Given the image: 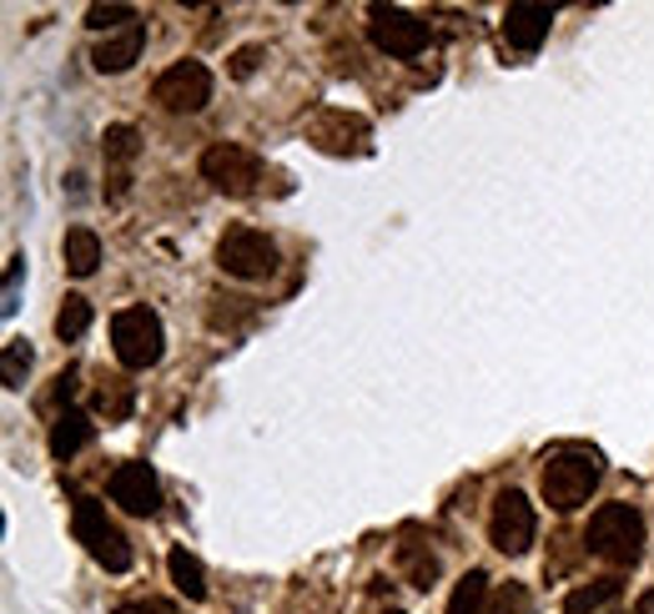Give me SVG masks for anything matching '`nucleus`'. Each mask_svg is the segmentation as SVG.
<instances>
[{"label": "nucleus", "mask_w": 654, "mask_h": 614, "mask_svg": "<svg viewBox=\"0 0 654 614\" xmlns=\"http://www.w3.org/2000/svg\"><path fill=\"white\" fill-rule=\"evenodd\" d=\"M539 489H544V504L559 514H574L579 504H589V494L600 489V453L584 449V443H559L544 453V469H539Z\"/></svg>", "instance_id": "nucleus-1"}, {"label": "nucleus", "mask_w": 654, "mask_h": 614, "mask_svg": "<svg viewBox=\"0 0 654 614\" xmlns=\"http://www.w3.org/2000/svg\"><path fill=\"white\" fill-rule=\"evenodd\" d=\"M584 549L589 554H600L604 564H634L644 549V519L634 504H604L594 509L584 529Z\"/></svg>", "instance_id": "nucleus-2"}, {"label": "nucleus", "mask_w": 654, "mask_h": 614, "mask_svg": "<svg viewBox=\"0 0 654 614\" xmlns=\"http://www.w3.org/2000/svg\"><path fill=\"white\" fill-rule=\"evenodd\" d=\"M111 348H116V362L131 368V373L162 362V352H166L162 318H156L152 307H121L116 318H111Z\"/></svg>", "instance_id": "nucleus-3"}, {"label": "nucleus", "mask_w": 654, "mask_h": 614, "mask_svg": "<svg viewBox=\"0 0 654 614\" xmlns=\"http://www.w3.org/2000/svg\"><path fill=\"white\" fill-rule=\"evenodd\" d=\"M71 529H76V539L86 544V554L106 574H126L131 570V544H126V534L106 519V504H101V499L81 494L76 509H71Z\"/></svg>", "instance_id": "nucleus-4"}, {"label": "nucleus", "mask_w": 654, "mask_h": 614, "mask_svg": "<svg viewBox=\"0 0 654 614\" xmlns=\"http://www.w3.org/2000/svg\"><path fill=\"white\" fill-rule=\"evenodd\" d=\"M217 267L227 277H237V283H262V277L277 273V247L257 227H232L217 242Z\"/></svg>", "instance_id": "nucleus-5"}, {"label": "nucleus", "mask_w": 654, "mask_h": 614, "mask_svg": "<svg viewBox=\"0 0 654 614\" xmlns=\"http://www.w3.org/2000/svg\"><path fill=\"white\" fill-rule=\"evenodd\" d=\"M534 534H539V519H534V504H529V494H519V489H503L499 499H493V514H489V544L499 549V554H529L534 549Z\"/></svg>", "instance_id": "nucleus-6"}, {"label": "nucleus", "mask_w": 654, "mask_h": 614, "mask_svg": "<svg viewBox=\"0 0 654 614\" xmlns=\"http://www.w3.org/2000/svg\"><path fill=\"white\" fill-rule=\"evenodd\" d=\"M202 176H207L217 192H227V197H247V192L262 182V162H257V152H247V146L217 142V146L202 152Z\"/></svg>", "instance_id": "nucleus-7"}, {"label": "nucleus", "mask_w": 654, "mask_h": 614, "mask_svg": "<svg viewBox=\"0 0 654 614\" xmlns=\"http://www.w3.org/2000/svg\"><path fill=\"white\" fill-rule=\"evenodd\" d=\"M368 35H372L378 51L398 55V61H413V55L428 45V21H418L413 11H403V6H372Z\"/></svg>", "instance_id": "nucleus-8"}, {"label": "nucleus", "mask_w": 654, "mask_h": 614, "mask_svg": "<svg viewBox=\"0 0 654 614\" xmlns=\"http://www.w3.org/2000/svg\"><path fill=\"white\" fill-rule=\"evenodd\" d=\"M152 101H162L166 111H202L212 101V71L202 61H176L156 76Z\"/></svg>", "instance_id": "nucleus-9"}, {"label": "nucleus", "mask_w": 654, "mask_h": 614, "mask_svg": "<svg viewBox=\"0 0 654 614\" xmlns=\"http://www.w3.org/2000/svg\"><path fill=\"white\" fill-rule=\"evenodd\" d=\"M307 142L323 146L333 156H348V152H368V121L352 116L343 106H323L313 121H307Z\"/></svg>", "instance_id": "nucleus-10"}, {"label": "nucleus", "mask_w": 654, "mask_h": 614, "mask_svg": "<svg viewBox=\"0 0 654 614\" xmlns=\"http://www.w3.org/2000/svg\"><path fill=\"white\" fill-rule=\"evenodd\" d=\"M111 499H116L126 514L152 519L156 509H162V483H156V473L146 469V463H121V469L111 473Z\"/></svg>", "instance_id": "nucleus-11"}, {"label": "nucleus", "mask_w": 654, "mask_h": 614, "mask_svg": "<svg viewBox=\"0 0 654 614\" xmlns=\"http://www.w3.org/2000/svg\"><path fill=\"white\" fill-rule=\"evenodd\" d=\"M549 25H554V11L549 6H534V0H513L503 11V41L513 51H539L549 41Z\"/></svg>", "instance_id": "nucleus-12"}, {"label": "nucleus", "mask_w": 654, "mask_h": 614, "mask_svg": "<svg viewBox=\"0 0 654 614\" xmlns=\"http://www.w3.org/2000/svg\"><path fill=\"white\" fill-rule=\"evenodd\" d=\"M142 51H146V25L136 21V25H126V31H116V35H101L96 51H91V66H96L101 76H116V71L136 66V55Z\"/></svg>", "instance_id": "nucleus-13"}, {"label": "nucleus", "mask_w": 654, "mask_h": 614, "mask_svg": "<svg viewBox=\"0 0 654 614\" xmlns=\"http://www.w3.org/2000/svg\"><path fill=\"white\" fill-rule=\"evenodd\" d=\"M96 439V423H91L81 408H65V413H55V423H51V453L55 459H76L86 443Z\"/></svg>", "instance_id": "nucleus-14"}, {"label": "nucleus", "mask_w": 654, "mask_h": 614, "mask_svg": "<svg viewBox=\"0 0 654 614\" xmlns=\"http://www.w3.org/2000/svg\"><path fill=\"white\" fill-rule=\"evenodd\" d=\"M398 564H403V574H408V584H413V590H433V580H438V554H433L428 544H418L413 529H408L403 544H398Z\"/></svg>", "instance_id": "nucleus-15"}, {"label": "nucleus", "mask_w": 654, "mask_h": 614, "mask_svg": "<svg viewBox=\"0 0 654 614\" xmlns=\"http://www.w3.org/2000/svg\"><path fill=\"white\" fill-rule=\"evenodd\" d=\"M61 253H65V273L71 277H91L101 263V237L91 227H71L61 242Z\"/></svg>", "instance_id": "nucleus-16"}, {"label": "nucleus", "mask_w": 654, "mask_h": 614, "mask_svg": "<svg viewBox=\"0 0 654 614\" xmlns=\"http://www.w3.org/2000/svg\"><path fill=\"white\" fill-rule=\"evenodd\" d=\"M166 570H172L176 594H186V600H207V570H202V560H196V554L172 549V554H166Z\"/></svg>", "instance_id": "nucleus-17"}, {"label": "nucleus", "mask_w": 654, "mask_h": 614, "mask_svg": "<svg viewBox=\"0 0 654 614\" xmlns=\"http://www.w3.org/2000/svg\"><path fill=\"white\" fill-rule=\"evenodd\" d=\"M493 594H489V574L469 570L463 580L453 584V600H448V614H489Z\"/></svg>", "instance_id": "nucleus-18"}, {"label": "nucleus", "mask_w": 654, "mask_h": 614, "mask_svg": "<svg viewBox=\"0 0 654 614\" xmlns=\"http://www.w3.org/2000/svg\"><path fill=\"white\" fill-rule=\"evenodd\" d=\"M131 408H136V393H131V383L111 378L106 388H96V413L106 418V423H126Z\"/></svg>", "instance_id": "nucleus-19"}, {"label": "nucleus", "mask_w": 654, "mask_h": 614, "mask_svg": "<svg viewBox=\"0 0 654 614\" xmlns=\"http://www.w3.org/2000/svg\"><path fill=\"white\" fill-rule=\"evenodd\" d=\"M620 600V580H594V584H579L574 594L564 600V614H594L600 604Z\"/></svg>", "instance_id": "nucleus-20"}, {"label": "nucleus", "mask_w": 654, "mask_h": 614, "mask_svg": "<svg viewBox=\"0 0 654 614\" xmlns=\"http://www.w3.org/2000/svg\"><path fill=\"white\" fill-rule=\"evenodd\" d=\"M101 152H106L111 166H126L131 156L142 152V132H136V126H126V121H121V126H106V136H101Z\"/></svg>", "instance_id": "nucleus-21"}, {"label": "nucleus", "mask_w": 654, "mask_h": 614, "mask_svg": "<svg viewBox=\"0 0 654 614\" xmlns=\"http://www.w3.org/2000/svg\"><path fill=\"white\" fill-rule=\"evenodd\" d=\"M86 328H91V303H86V297H65L61 313H55V338L76 342Z\"/></svg>", "instance_id": "nucleus-22"}, {"label": "nucleus", "mask_w": 654, "mask_h": 614, "mask_svg": "<svg viewBox=\"0 0 654 614\" xmlns=\"http://www.w3.org/2000/svg\"><path fill=\"white\" fill-rule=\"evenodd\" d=\"M247 318H252V303H247V297H212V307H207V323L217 332L242 328Z\"/></svg>", "instance_id": "nucleus-23"}, {"label": "nucleus", "mask_w": 654, "mask_h": 614, "mask_svg": "<svg viewBox=\"0 0 654 614\" xmlns=\"http://www.w3.org/2000/svg\"><path fill=\"white\" fill-rule=\"evenodd\" d=\"M86 25H91V31L116 35V31H126V25H136V6H91Z\"/></svg>", "instance_id": "nucleus-24"}, {"label": "nucleus", "mask_w": 654, "mask_h": 614, "mask_svg": "<svg viewBox=\"0 0 654 614\" xmlns=\"http://www.w3.org/2000/svg\"><path fill=\"white\" fill-rule=\"evenodd\" d=\"M489 614H534V594H529V584H519V580L499 584V594H493Z\"/></svg>", "instance_id": "nucleus-25"}, {"label": "nucleus", "mask_w": 654, "mask_h": 614, "mask_svg": "<svg viewBox=\"0 0 654 614\" xmlns=\"http://www.w3.org/2000/svg\"><path fill=\"white\" fill-rule=\"evenodd\" d=\"M31 342L25 338H11L6 342V388H25V373H31Z\"/></svg>", "instance_id": "nucleus-26"}, {"label": "nucleus", "mask_w": 654, "mask_h": 614, "mask_svg": "<svg viewBox=\"0 0 654 614\" xmlns=\"http://www.w3.org/2000/svg\"><path fill=\"white\" fill-rule=\"evenodd\" d=\"M262 55H267V51H262V45H242V51L232 55V76H237V81H247L252 71L262 66Z\"/></svg>", "instance_id": "nucleus-27"}, {"label": "nucleus", "mask_w": 654, "mask_h": 614, "mask_svg": "<svg viewBox=\"0 0 654 614\" xmlns=\"http://www.w3.org/2000/svg\"><path fill=\"white\" fill-rule=\"evenodd\" d=\"M71 393H76V373H61L55 378V403H71Z\"/></svg>", "instance_id": "nucleus-28"}, {"label": "nucleus", "mask_w": 654, "mask_h": 614, "mask_svg": "<svg viewBox=\"0 0 654 614\" xmlns=\"http://www.w3.org/2000/svg\"><path fill=\"white\" fill-rule=\"evenodd\" d=\"M121 614H172V610H166V604H126Z\"/></svg>", "instance_id": "nucleus-29"}, {"label": "nucleus", "mask_w": 654, "mask_h": 614, "mask_svg": "<svg viewBox=\"0 0 654 614\" xmlns=\"http://www.w3.org/2000/svg\"><path fill=\"white\" fill-rule=\"evenodd\" d=\"M634 614H654V590H644L640 600H634Z\"/></svg>", "instance_id": "nucleus-30"}, {"label": "nucleus", "mask_w": 654, "mask_h": 614, "mask_svg": "<svg viewBox=\"0 0 654 614\" xmlns=\"http://www.w3.org/2000/svg\"><path fill=\"white\" fill-rule=\"evenodd\" d=\"M378 614H403V610H378Z\"/></svg>", "instance_id": "nucleus-31"}]
</instances>
